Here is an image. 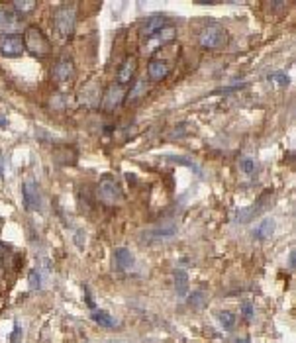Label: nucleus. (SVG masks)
<instances>
[{"label":"nucleus","mask_w":296,"mask_h":343,"mask_svg":"<svg viewBox=\"0 0 296 343\" xmlns=\"http://www.w3.org/2000/svg\"><path fill=\"white\" fill-rule=\"evenodd\" d=\"M92 320L96 322V324H100V326H104V327H116V322L114 318L108 314V312H104V310H94L92 312Z\"/></svg>","instance_id":"412c9836"},{"label":"nucleus","mask_w":296,"mask_h":343,"mask_svg":"<svg viewBox=\"0 0 296 343\" xmlns=\"http://www.w3.org/2000/svg\"><path fill=\"white\" fill-rule=\"evenodd\" d=\"M188 306H192V308H204L206 306V302H208V298H206V292H202V290H194L192 294H188Z\"/></svg>","instance_id":"5701e85b"},{"label":"nucleus","mask_w":296,"mask_h":343,"mask_svg":"<svg viewBox=\"0 0 296 343\" xmlns=\"http://www.w3.org/2000/svg\"><path fill=\"white\" fill-rule=\"evenodd\" d=\"M241 310H243V316H245V320H253V316H255V310H253V306L245 302L243 306H241Z\"/></svg>","instance_id":"cd10ccee"},{"label":"nucleus","mask_w":296,"mask_h":343,"mask_svg":"<svg viewBox=\"0 0 296 343\" xmlns=\"http://www.w3.org/2000/svg\"><path fill=\"white\" fill-rule=\"evenodd\" d=\"M114 263L122 271H132L135 267V257H133V253L128 247H118L114 251Z\"/></svg>","instance_id":"2eb2a0df"},{"label":"nucleus","mask_w":296,"mask_h":343,"mask_svg":"<svg viewBox=\"0 0 296 343\" xmlns=\"http://www.w3.org/2000/svg\"><path fill=\"white\" fill-rule=\"evenodd\" d=\"M233 343H251V341H249L247 337H241V339H235V341H233Z\"/></svg>","instance_id":"7c9ffc66"},{"label":"nucleus","mask_w":296,"mask_h":343,"mask_svg":"<svg viewBox=\"0 0 296 343\" xmlns=\"http://www.w3.org/2000/svg\"><path fill=\"white\" fill-rule=\"evenodd\" d=\"M175 35H177L175 26H165V28H161L153 37L145 39V45H147V49H161L163 45H167V43H173Z\"/></svg>","instance_id":"ddd939ff"},{"label":"nucleus","mask_w":296,"mask_h":343,"mask_svg":"<svg viewBox=\"0 0 296 343\" xmlns=\"http://www.w3.org/2000/svg\"><path fill=\"white\" fill-rule=\"evenodd\" d=\"M30 286H32V290H39L41 288V275L37 271L30 273Z\"/></svg>","instance_id":"bb28decb"},{"label":"nucleus","mask_w":296,"mask_h":343,"mask_svg":"<svg viewBox=\"0 0 296 343\" xmlns=\"http://www.w3.org/2000/svg\"><path fill=\"white\" fill-rule=\"evenodd\" d=\"M24 37L20 33H4L0 35V53L6 57H20L24 53Z\"/></svg>","instance_id":"423d86ee"},{"label":"nucleus","mask_w":296,"mask_h":343,"mask_svg":"<svg viewBox=\"0 0 296 343\" xmlns=\"http://www.w3.org/2000/svg\"><path fill=\"white\" fill-rule=\"evenodd\" d=\"M124 100H126V88L120 86V84H112V86H108L104 90L102 100H100V106H102L104 112H112Z\"/></svg>","instance_id":"6e6552de"},{"label":"nucleus","mask_w":296,"mask_h":343,"mask_svg":"<svg viewBox=\"0 0 296 343\" xmlns=\"http://www.w3.org/2000/svg\"><path fill=\"white\" fill-rule=\"evenodd\" d=\"M135 69H137L135 57H126V61L118 69V84H120V86L130 84V82L133 81V77H135Z\"/></svg>","instance_id":"4468645a"},{"label":"nucleus","mask_w":296,"mask_h":343,"mask_svg":"<svg viewBox=\"0 0 296 343\" xmlns=\"http://www.w3.org/2000/svg\"><path fill=\"white\" fill-rule=\"evenodd\" d=\"M165 26H167V16H163V14L147 16L141 22V26H139V35H141V39H149V37H153Z\"/></svg>","instance_id":"9b49d317"},{"label":"nucleus","mask_w":296,"mask_h":343,"mask_svg":"<svg viewBox=\"0 0 296 343\" xmlns=\"http://www.w3.org/2000/svg\"><path fill=\"white\" fill-rule=\"evenodd\" d=\"M104 343H128V341H104Z\"/></svg>","instance_id":"72a5a7b5"},{"label":"nucleus","mask_w":296,"mask_h":343,"mask_svg":"<svg viewBox=\"0 0 296 343\" xmlns=\"http://www.w3.org/2000/svg\"><path fill=\"white\" fill-rule=\"evenodd\" d=\"M0 126H2V128H6V126H8V124H6V118H0Z\"/></svg>","instance_id":"2f4dec72"},{"label":"nucleus","mask_w":296,"mask_h":343,"mask_svg":"<svg viewBox=\"0 0 296 343\" xmlns=\"http://www.w3.org/2000/svg\"><path fill=\"white\" fill-rule=\"evenodd\" d=\"M173 282H175V290H177L179 296H186V294H188V273H186V271L175 269Z\"/></svg>","instance_id":"6ab92c4d"},{"label":"nucleus","mask_w":296,"mask_h":343,"mask_svg":"<svg viewBox=\"0 0 296 343\" xmlns=\"http://www.w3.org/2000/svg\"><path fill=\"white\" fill-rule=\"evenodd\" d=\"M177 224L175 222H163L159 226H153L149 229H143L139 233V243L145 247H153V245H163L171 239L177 237Z\"/></svg>","instance_id":"f257e3e1"},{"label":"nucleus","mask_w":296,"mask_h":343,"mask_svg":"<svg viewBox=\"0 0 296 343\" xmlns=\"http://www.w3.org/2000/svg\"><path fill=\"white\" fill-rule=\"evenodd\" d=\"M24 202H26V210H32V212H39L41 210V192H39V186L33 182V180H28L24 182Z\"/></svg>","instance_id":"9d476101"},{"label":"nucleus","mask_w":296,"mask_h":343,"mask_svg":"<svg viewBox=\"0 0 296 343\" xmlns=\"http://www.w3.org/2000/svg\"><path fill=\"white\" fill-rule=\"evenodd\" d=\"M12 6H14V10H16L18 14L26 16V14H32L33 10H35L37 2H33V0H16V2H12Z\"/></svg>","instance_id":"4be33fe9"},{"label":"nucleus","mask_w":296,"mask_h":343,"mask_svg":"<svg viewBox=\"0 0 296 343\" xmlns=\"http://www.w3.org/2000/svg\"><path fill=\"white\" fill-rule=\"evenodd\" d=\"M77 75V67L71 59H59L55 61V65L51 67V77L55 82H69L75 79Z\"/></svg>","instance_id":"1a4fd4ad"},{"label":"nucleus","mask_w":296,"mask_h":343,"mask_svg":"<svg viewBox=\"0 0 296 343\" xmlns=\"http://www.w3.org/2000/svg\"><path fill=\"white\" fill-rule=\"evenodd\" d=\"M239 169L243 171V175H253L255 173V161L251 157H243L239 161Z\"/></svg>","instance_id":"a878e982"},{"label":"nucleus","mask_w":296,"mask_h":343,"mask_svg":"<svg viewBox=\"0 0 296 343\" xmlns=\"http://www.w3.org/2000/svg\"><path fill=\"white\" fill-rule=\"evenodd\" d=\"M165 161H169V163H175V165H182V167H188L196 177H202V169H200V165L194 163L188 155H165Z\"/></svg>","instance_id":"f3484780"},{"label":"nucleus","mask_w":296,"mask_h":343,"mask_svg":"<svg viewBox=\"0 0 296 343\" xmlns=\"http://www.w3.org/2000/svg\"><path fill=\"white\" fill-rule=\"evenodd\" d=\"M145 90H147V82L137 81V82H135V86H133L132 90H130V94H126V100H128V102L137 100L139 96H143V94H145Z\"/></svg>","instance_id":"393cba45"},{"label":"nucleus","mask_w":296,"mask_h":343,"mask_svg":"<svg viewBox=\"0 0 296 343\" xmlns=\"http://www.w3.org/2000/svg\"><path fill=\"white\" fill-rule=\"evenodd\" d=\"M275 226H277V224H275L273 218H265L263 222L253 229V237H255V239H267V237H271V235L275 233Z\"/></svg>","instance_id":"aec40b11"},{"label":"nucleus","mask_w":296,"mask_h":343,"mask_svg":"<svg viewBox=\"0 0 296 343\" xmlns=\"http://www.w3.org/2000/svg\"><path fill=\"white\" fill-rule=\"evenodd\" d=\"M228 41H230V35L222 26H208L198 35V45L202 49H208V51L226 47Z\"/></svg>","instance_id":"39448f33"},{"label":"nucleus","mask_w":296,"mask_h":343,"mask_svg":"<svg viewBox=\"0 0 296 343\" xmlns=\"http://www.w3.org/2000/svg\"><path fill=\"white\" fill-rule=\"evenodd\" d=\"M98 92H100V84L98 81H86L82 84V88L79 90V104H82L84 108H92L94 104H96V98H98Z\"/></svg>","instance_id":"f8f14e48"},{"label":"nucleus","mask_w":296,"mask_h":343,"mask_svg":"<svg viewBox=\"0 0 296 343\" xmlns=\"http://www.w3.org/2000/svg\"><path fill=\"white\" fill-rule=\"evenodd\" d=\"M288 265L294 267V251H290V255H288Z\"/></svg>","instance_id":"c756f323"},{"label":"nucleus","mask_w":296,"mask_h":343,"mask_svg":"<svg viewBox=\"0 0 296 343\" xmlns=\"http://www.w3.org/2000/svg\"><path fill=\"white\" fill-rule=\"evenodd\" d=\"M265 210V202L263 200H257V204L253 208H245V210H239L237 212V222L239 224H247V222H253L259 214H263Z\"/></svg>","instance_id":"a211bd4d"},{"label":"nucleus","mask_w":296,"mask_h":343,"mask_svg":"<svg viewBox=\"0 0 296 343\" xmlns=\"http://www.w3.org/2000/svg\"><path fill=\"white\" fill-rule=\"evenodd\" d=\"M273 79L277 82H280V84H288V77L284 75V73H277V75H273Z\"/></svg>","instance_id":"c85d7f7f"},{"label":"nucleus","mask_w":296,"mask_h":343,"mask_svg":"<svg viewBox=\"0 0 296 343\" xmlns=\"http://www.w3.org/2000/svg\"><path fill=\"white\" fill-rule=\"evenodd\" d=\"M171 69L173 65L169 63V59H163V57H159L157 53L149 59L147 63V77L149 81L153 82H161L165 81L167 77H169V73H171Z\"/></svg>","instance_id":"0eeeda50"},{"label":"nucleus","mask_w":296,"mask_h":343,"mask_svg":"<svg viewBox=\"0 0 296 343\" xmlns=\"http://www.w3.org/2000/svg\"><path fill=\"white\" fill-rule=\"evenodd\" d=\"M216 318H218V322L224 326L226 331L233 329V326H235V316H233L231 312H218V314H216Z\"/></svg>","instance_id":"b1692460"},{"label":"nucleus","mask_w":296,"mask_h":343,"mask_svg":"<svg viewBox=\"0 0 296 343\" xmlns=\"http://www.w3.org/2000/svg\"><path fill=\"white\" fill-rule=\"evenodd\" d=\"M4 253H6V247L0 243V255H4Z\"/></svg>","instance_id":"473e14b6"},{"label":"nucleus","mask_w":296,"mask_h":343,"mask_svg":"<svg viewBox=\"0 0 296 343\" xmlns=\"http://www.w3.org/2000/svg\"><path fill=\"white\" fill-rule=\"evenodd\" d=\"M18 28H22V20L16 18V14L0 10V32H2V35L4 33H16Z\"/></svg>","instance_id":"dca6fc26"},{"label":"nucleus","mask_w":296,"mask_h":343,"mask_svg":"<svg viewBox=\"0 0 296 343\" xmlns=\"http://www.w3.org/2000/svg\"><path fill=\"white\" fill-rule=\"evenodd\" d=\"M24 45L32 53L35 59H45L51 53V43L47 35L41 32L37 26H30L24 33Z\"/></svg>","instance_id":"f03ea898"},{"label":"nucleus","mask_w":296,"mask_h":343,"mask_svg":"<svg viewBox=\"0 0 296 343\" xmlns=\"http://www.w3.org/2000/svg\"><path fill=\"white\" fill-rule=\"evenodd\" d=\"M96 198L106 206H118L124 202V192L112 175H104L96 184Z\"/></svg>","instance_id":"20e7f679"},{"label":"nucleus","mask_w":296,"mask_h":343,"mask_svg":"<svg viewBox=\"0 0 296 343\" xmlns=\"http://www.w3.org/2000/svg\"><path fill=\"white\" fill-rule=\"evenodd\" d=\"M53 26L61 37H71L77 28V6L75 4H63L55 10Z\"/></svg>","instance_id":"7ed1b4c3"}]
</instances>
